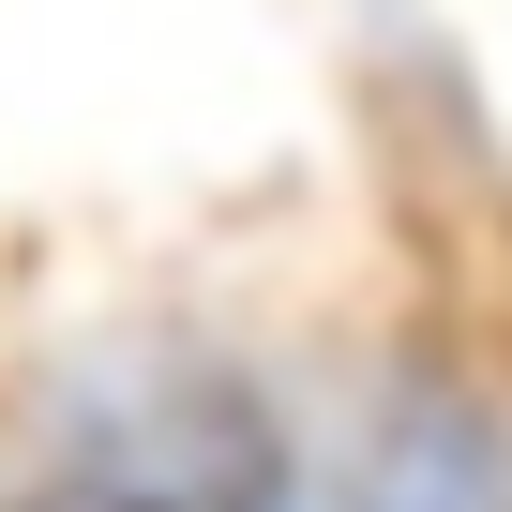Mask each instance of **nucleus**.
Instances as JSON below:
<instances>
[{
    "label": "nucleus",
    "instance_id": "1",
    "mask_svg": "<svg viewBox=\"0 0 512 512\" xmlns=\"http://www.w3.org/2000/svg\"><path fill=\"white\" fill-rule=\"evenodd\" d=\"M31 512H287V437L211 362H121L61 407Z\"/></svg>",
    "mask_w": 512,
    "mask_h": 512
}]
</instances>
